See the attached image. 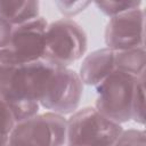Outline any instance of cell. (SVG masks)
<instances>
[{
	"label": "cell",
	"mask_w": 146,
	"mask_h": 146,
	"mask_svg": "<svg viewBox=\"0 0 146 146\" xmlns=\"http://www.w3.org/2000/svg\"><path fill=\"white\" fill-rule=\"evenodd\" d=\"M116 123L95 107L75 111L66 120V146H113L121 132Z\"/></svg>",
	"instance_id": "7a4b0ae2"
},
{
	"label": "cell",
	"mask_w": 146,
	"mask_h": 146,
	"mask_svg": "<svg viewBox=\"0 0 146 146\" xmlns=\"http://www.w3.org/2000/svg\"><path fill=\"white\" fill-rule=\"evenodd\" d=\"M66 141V120L63 115L46 112L16 123L8 146H63Z\"/></svg>",
	"instance_id": "5b68a950"
},
{
	"label": "cell",
	"mask_w": 146,
	"mask_h": 146,
	"mask_svg": "<svg viewBox=\"0 0 146 146\" xmlns=\"http://www.w3.org/2000/svg\"><path fill=\"white\" fill-rule=\"evenodd\" d=\"M95 5L97 8L105 14L106 16L113 17L116 15H120L122 13L137 9L140 7L141 1H135V0H128V1H96Z\"/></svg>",
	"instance_id": "4fadbf2b"
},
{
	"label": "cell",
	"mask_w": 146,
	"mask_h": 146,
	"mask_svg": "<svg viewBox=\"0 0 146 146\" xmlns=\"http://www.w3.org/2000/svg\"><path fill=\"white\" fill-rule=\"evenodd\" d=\"M17 121L11 108L0 98V136H9Z\"/></svg>",
	"instance_id": "9a60e30c"
},
{
	"label": "cell",
	"mask_w": 146,
	"mask_h": 146,
	"mask_svg": "<svg viewBox=\"0 0 146 146\" xmlns=\"http://www.w3.org/2000/svg\"><path fill=\"white\" fill-rule=\"evenodd\" d=\"M48 23L43 17L14 26L7 52L17 62L31 63L42 59Z\"/></svg>",
	"instance_id": "ba28073f"
},
{
	"label": "cell",
	"mask_w": 146,
	"mask_h": 146,
	"mask_svg": "<svg viewBox=\"0 0 146 146\" xmlns=\"http://www.w3.org/2000/svg\"><path fill=\"white\" fill-rule=\"evenodd\" d=\"M137 78L117 70L113 71L104 81L96 86L95 108L116 123L131 120L132 98Z\"/></svg>",
	"instance_id": "277c9868"
},
{
	"label": "cell",
	"mask_w": 146,
	"mask_h": 146,
	"mask_svg": "<svg viewBox=\"0 0 146 146\" xmlns=\"http://www.w3.org/2000/svg\"><path fill=\"white\" fill-rule=\"evenodd\" d=\"M87 49L83 29L71 18L57 19L47 26L42 59L60 67H67L82 57Z\"/></svg>",
	"instance_id": "3957f363"
},
{
	"label": "cell",
	"mask_w": 146,
	"mask_h": 146,
	"mask_svg": "<svg viewBox=\"0 0 146 146\" xmlns=\"http://www.w3.org/2000/svg\"><path fill=\"white\" fill-rule=\"evenodd\" d=\"M113 146H146L145 131L139 129L123 130Z\"/></svg>",
	"instance_id": "5bb4252c"
},
{
	"label": "cell",
	"mask_w": 146,
	"mask_h": 146,
	"mask_svg": "<svg viewBox=\"0 0 146 146\" xmlns=\"http://www.w3.org/2000/svg\"><path fill=\"white\" fill-rule=\"evenodd\" d=\"M114 64L115 70L128 73L136 78L144 74L146 64L145 47L114 51Z\"/></svg>",
	"instance_id": "8fae6325"
},
{
	"label": "cell",
	"mask_w": 146,
	"mask_h": 146,
	"mask_svg": "<svg viewBox=\"0 0 146 146\" xmlns=\"http://www.w3.org/2000/svg\"><path fill=\"white\" fill-rule=\"evenodd\" d=\"M13 30H14V26L9 22L0 17V50L6 49L8 47L11 39Z\"/></svg>",
	"instance_id": "e0dca14e"
},
{
	"label": "cell",
	"mask_w": 146,
	"mask_h": 146,
	"mask_svg": "<svg viewBox=\"0 0 146 146\" xmlns=\"http://www.w3.org/2000/svg\"><path fill=\"white\" fill-rule=\"evenodd\" d=\"M9 136H0V146H8Z\"/></svg>",
	"instance_id": "ac0fdd59"
},
{
	"label": "cell",
	"mask_w": 146,
	"mask_h": 146,
	"mask_svg": "<svg viewBox=\"0 0 146 146\" xmlns=\"http://www.w3.org/2000/svg\"><path fill=\"white\" fill-rule=\"evenodd\" d=\"M40 3L38 1L0 0V17L9 22L13 26L21 25L39 17Z\"/></svg>",
	"instance_id": "30bf717a"
},
{
	"label": "cell",
	"mask_w": 146,
	"mask_h": 146,
	"mask_svg": "<svg viewBox=\"0 0 146 146\" xmlns=\"http://www.w3.org/2000/svg\"><path fill=\"white\" fill-rule=\"evenodd\" d=\"M82 90L83 83L76 72L55 66L39 99V105L60 115L72 113L81 100Z\"/></svg>",
	"instance_id": "8992f818"
},
{
	"label": "cell",
	"mask_w": 146,
	"mask_h": 146,
	"mask_svg": "<svg viewBox=\"0 0 146 146\" xmlns=\"http://www.w3.org/2000/svg\"><path fill=\"white\" fill-rule=\"evenodd\" d=\"M54 68L55 65L43 59L21 63L6 49L0 50V98L11 108L17 122L38 113L39 99Z\"/></svg>",
	"instance_id": "6da1fadb"
},
{
	"label": "cell",
	"mask_w": 146,
	"mask_h": 146,
	"mask_svg": "<svg viewBox=\"0 0 146 146\" xmlns=\"http://www.w3.org/2000/svg\"><path fill=\"white\" fill-rule=\"evenodd\" d=\"M132 119L140 124L145 123V73L136 79L132 98Z\"/></svg>",
	"instance_id": "7c38bea8"
},
{
	"label": "cell",
	"mask_w": 146,
	"mask_h": 146,
	"mask_svg": "<svg viewBox=\"0 0 146 146\" xmlns=\"http://www.w3.org/2000/svg\"><path fill=\"white\" fill-rule=\"evenodd\" d=\"M105 43L113 51L145 47V13L132 9L110 18L105 29Z\"/></svg>",
	"instance_id": "52a82bcc"
},
{
	"label": "cell",
	"mask_w": 146,
	"mask_h": 146,
	"mask_svg": "<svg viewBox=\"0 0 146 146\" xmlns=\"http://www.w3.org/2000/svg\"><path fill=\"white\" fill-rule=\"evenodd\" d=\"M89 5H90L89 1H70V2H66V1H57L56 2V6L58 7L59 11L64 16H66V18L81 13Z\"/></svg>",
	"instance_id": "2e32d148"
},
{
	"label": "cell",
	"mask_w": 146,
	"mask_h": 146,
	"mask_svg": "<svg viewBox=\"0 0 146 146\" xmlns=\"http://www.w3.org/2000/svg\"><path fill=\"white\" fill-rule=\"evenodd\" d=\"M113 71H115L114 51L108 48H103L84 57L80 66L79 76L82 83L96 87Z\"/></svg>",
	"instance_id": "9c48e42d"
}]
</instances>
